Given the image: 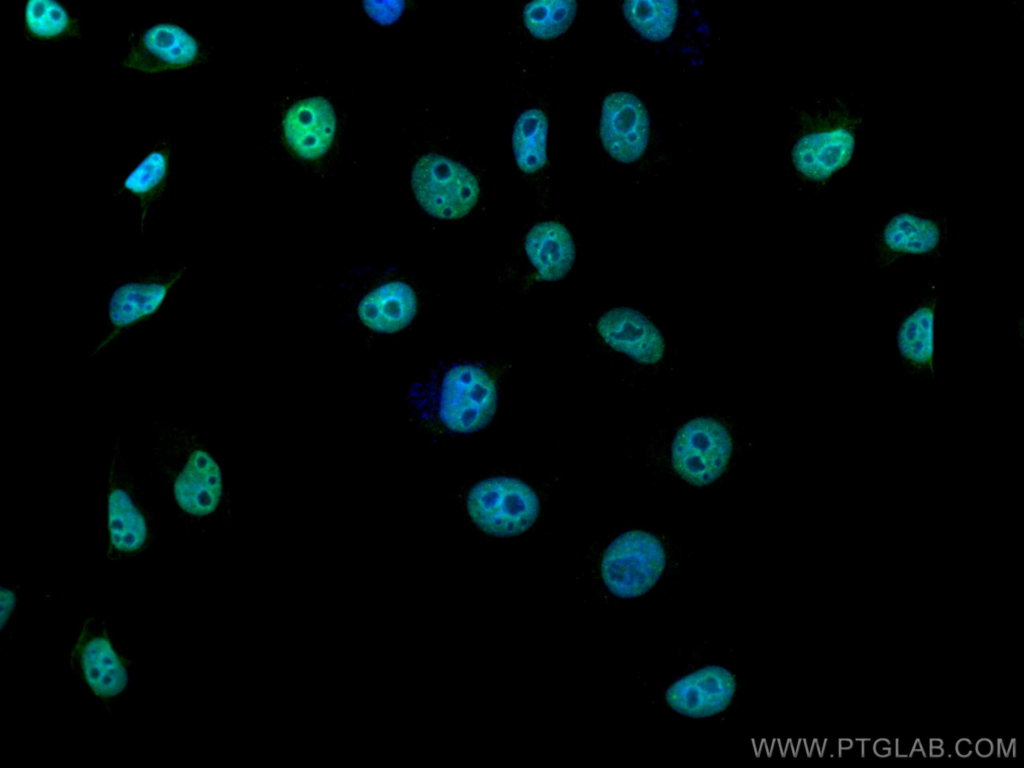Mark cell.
I'll use <instances>...</instances> for the list:
<instances>
[{"label": "cell", "mask_w": 1024, "mask_h": 768, "mask_svg": "<svg viewBox=\"0 0 1024 768\" xmlns=\"http://www.w3.org/2000/svg\"><path fill=\"white\" fill-rule=\"evenodd\" d=\"M188 265L128 274L117 281L108 296L107 331L90 354L95 359L131 330L154 319L166 305L169 294L185 280Z\"/></svg>", "instance_id": "obj_4"}, {"label": "cell", "mask_w": 1024, "mask_h": 768, "mask_svg": "<svg viewBox=\"0 0 1024 768\" xmlns=\"http://www.w3.org/2000/svg\"><path fill=\"white\" fill-rule=\"evenodd\" d=\"M417 297L402 281L385 283L371 290L358 305V316L368 328L393 333L408 326L417 312Z\"/></svg>", "instance_id": "obj_20"}, {"label": "cell", "mask_w": 1024, "mask_h": 768, "mask_svg": "<svg viewBox=\"0 0 1024 768\" xmlns=\"http://www.w3.org/2000/svg\"><path fill=\"white\" fill-rule=\"evenodd\" d=\"M525 251L541 280L556 281L571 269L575 245L569 231L555 221L535 225L525 239Z\"/></svg>", "instance_id": "obj_21"}, {"label": "cell", "mask_w": 1024, "mask_h": 768, "mask_svg": "<svg viewBox=\"0 0 1024 768\" xmlns=\"http://www.w3.org/2000/svg\"><path fill=\"white\" fill-rule=\"evenodd\" d=\"M737 679L720 665H706L671 683L664 703L689 718H707L724 712L737 693Z\"/></svg>", "instance_id": "obj_13"}, {"label": "cell", "mask_w": 1024, "mask_h": 768, "mask_svg": "<svg viewBox=\"0 0 1024 768\" xmlns=\"http://www.w3.org/2000/svg\"><path fill=\"white\" fill-rule=\"evenodd\" d=\"M17 590L16 587H1V629L8 625L12 615L15 612V606L17 602Z\"/></svg>", "instance_id": "obj_26"}, {"label": "cell", "mask_w": 1024, "mask_h": 768, "mask_svg": "<svg viewBox=\"0 0 1024 768\" xmlns=\"http://www.w3.org/2000/svg\"><path fill=\"white\" fill-rule=\"evenodd\" d=\"M548 123L539 109L525 110L517 119L513 131V150L518 167L534 173L547 161L546 140Z\"/></svg>", "instance_id": "obj_22"}, {"label": "cell", "mask_w": 1024, "mask_h": 768, "mask_svg": "<svg viewBox=\"0 0 1024 768\" xmlns=\"http://www.w3.org/2000/svg\"><path fill=\"white\" fill-rule=\"evenodd\" d=\"M367 14L381 25H389L395 22L403 13L405 3L403 1H365L363 3Z\"/></svg>", "instance_id": "obj_25"}, {"label": "cell", "mask_w": 1024, "mask_h": 768, "mask_svg": "<svg viewBox=\"0 0 1024 768\" xmlns=\"http://www.w3.org/2000/svg\"><path fill=\"white\" fill-rule=\"evenodd\" d=\"M71 664L103 703L119 696L127 687L125 660L106 631L97 629L88 619L73 644Z\"/></svg>", "instance_id": "obj_12"}, {"label": "cell", "mask_w": 1024, "mask_h": 768, "mask_svg": "<svg viewBox=\"0 0 1024 768\" xmlns=\"http://www.w3.org/2000/svg\"><path fill=\"white\" fill-rule=\"evenodd\" d=\"M937 287L918 295L902 314L897 329V346L904 377L916 381L933 379L934 316Z\"/></svg>", "instance_id": "obj_14"}, {"label": "cell", "mask_w": 1024, "mask_h": 768, "mask_svg": "<svg viewBox=\"0 0 1024 768\" xmlns=\"http://www.w3.org/2000/svg\"><path fill=\"white\" fill-rule=\"evenodd\" d=\"M623 12L642 36L652 41L666 39L678 17V4L673 0H633L623 3Z\"/></svg>", "instance_id": "obj_23"}, {"label": "cell", "mask_w": 1024, "mask_h": 768, "mask_svg": "<svg viewBox=\"0 0 1024 768\" xmlns=\"http://www.w3.org/2000/svg\"><path fill=\"white\" fill-rule=\"evenodd\" d=\"M955 754L961 758L970 757L973 751V741L969 738H960L953 744Z\"/></svg>", "instance_id": "obj_28"}, {"label": "cell", "mask_w": 1024, "mask_h": 768, "mask_svg": "<svg viewBox=\"0 0 1024 768\" xmlns=\"http://www.w3.org/2000/svg\"><path fill=\"white\" fill-rule=\"evenodd\" d=\"M496 407L495 382L480 366L455 364L442 375L436 410L450 431L471 433L482 429L493 418Z\"/></svg>", "instance_id": "obj_7"}, {"label": "cell", "mask_w": 1024, "mask_h": 768, "mask_svg": "<svg viewBox=\"0 0 1024 768\" xmlns=\"http://www.w3.org/2000/svg\"><path fill=\"white\" fill-rule=\"evenodd\" d=\"M597 331L612 349L642 364H654L664 355V340L656 326L642 313L628 307L605 312Z\"/></svg>", "instance_id": "obj_18"}, {"label": "cell", "mask_w": 1024, "mask_h": 768, "mask_svg": "<svg viewBox=\"0 0 1024 768\" xmlns=\"http://www.w3.org/2000/svg\"><path fill=\"white\" fill-rule=\"evenodd\" d=\"M577 12L573 0H539L526 4L524 23L529 32L539 39H551L564 33Z\"/></svg>", "instance_id": "obj_24"}, {"label": "cell", "mask_w": 1024, "mask_h": 768, "mask_svg": "<svg viewBox=\"0 0 1024 768\" xmlns=\"http://www.w3.org/2000/svg\"><path fill=\"white\" fill-rule=\"evenodd\" d=\"M171 139L160 137L145 155L128 167L113 193L115 201L128 199L137 203L141 234L147 225L148 213L161 200L172 176Z\"/></svg>", "instance_id": "obj_16"}, {"label": "cell", "mask_w": 1024, "mask_h": 768, "mask_svg": "<svg viewBox=\"0 0 1024 768\" xmlns=\"http://www.w3.org/2000/svg\"><path fill=\"white\" fill-rule=\"evenodd\" d=\"M947 241L946 220L929 210L906 207L892 214L872 237V259L887 268L919 256L937 265Z\"/></svg>", "instance_id": "obj_9"}, {"label": "cell", "mask_w": 1024, "mask_h": 768, "mask_svg": "<svg viewBox=\"0 0 1024 768\" xmlns=\"http://www.w3.org/2000/svg\"><path fill=\"white\" fill-rule=\"evenodd\" d=\"M727 428L711 417H697L682 425L671 445L674 471L694 486H705L726 470L732 454Z\"/></svg>", "instance_id": "obj_11"}, {"label": "cell", "mask_w": 1024, "mask_h": 768, "mask_svg": "<svg viewBox=\"0 0 1024 768\" xmlns=\"http://www.w3.org/2000/svg\"><path fill=\"white\" fill-rule=\"evenodd\" d=\"M155 468L172 492L179 517L186 528L214 515L224 504L221 468L209 447L197 434L167 420L154 423Z\"/></svg>", "instance_id": "obj_1"}, {"label": "cell", "mask_w": 1024, "mask_h": 768, "mask_svg": "<svg viewBox=\"0 0 1024 768\" xmlns=\"http://www.w3.org/2000/svg\"><path fill=\"white\" fill-rule=\"evenodd\" d=\"M288 147L304 160L323 157L331 148L337 119L331 103L319 96L304 98L292 105L283 120Z\"/></svg>", "instance_id": "obj_17"}, {"label": "cell", "mask_w": 1024, "mask_h": 768, "mask_svg": "<svg viewBox=\"0 0 1024 768\" xmlns=\"http://www.w3.org/2000/svg\"><path fill=\"white\" fill-rule=\"evenodd\" d=\"M649 127L647 110L633 94L616 92L605 98L600 137L606 151L616 160L630 163L639 159L648 144Z\"/></svg>", "instance_id": "obj_15"}, {"label": "cell", "mask_w": 1024, "mask_h": 768, "mask_svg": "<svg viewBox=\"0 0 1024 768\" xmlns=\"http://www.w3.org/2000/svg\"><path fill=\"white\" fill-rule=\"evenodd\" d=\"M412 188L422 208L441 219L462 218L479 198L475 176L462 164L439 154H426L417 160Z\"/></svg>", "instance_id": "obj_10"}, {"label": "cell", "mask_w": 1024, "mask_h": 768, "mask_svg": "<svg viewBox=\"0 0 1024 768\" xmlns=\"http://www.w3.org/2000/svg\"><path fill=\"white\" fill-rule=\"evenodd\" d=\"M667 563L663 543L643 530L616 537L601 560V576L616 597L632 599L649 592L660 580Z\"/></svg>", "instance_id": "obj_6"}, {"label": "cell", "mask_w": 1024, "mask_h": 768, "mask_svg": "<svg viewBox=\"0 0 1024 768\" xmlns=\"http://www.w3.org/2000/svg\"><path fill=\"white\" fill-rule=\"evenodd\" d=\"M974 753L982 758H988L995 753V743L988 738H979L973 742Z\"/></svg>", "instance_id": "obj_27"}, {"label": "cell", "mask_w": 1024, "mask_h": 768, "mask_svg": "<svg viewBox=\"0 0 1024 768\" xmlns=\"http://www.w3.org/2000/svg\"><path fill=\"white\" fill-rule=\"evenodd\" d=\"M862 123V114L847 102L836 98L826 103L809 118V129L793 146L797 171L814 183H826L851 161Z\"/></svg>", "instance_id": "obj_3"}, {"label": "cell", "mask_w": 1024, "mask_h": 768, "mask_svg": "<svg viewBox=\"0 0 1024 768\" xmlns=\"http://www.w3.org/2000/svg\"><path fill=\"white\" fill-rule=\"evenodd\" d=\"M467 510L486 533L507 537L526 531L536 520L539 499L526 483L511 477H493L472 487Z\"/></svg>", "instance_id": "obj_8"}, {"label": "cell", "mask_w": 1024, "mask_h": 768, "mask_svg": "<svg viewBox=\"0 0 1024 768\" xmlns=\"http://www.w3.org/2000/svg\"><path fill=\"white\" fill-rule=\"evenodd\" d=\"M127 40L119 67L144 77L191 69L209 55L196 35L171 19L132 27Z\"/></svg>", "instance_id": "obj_5"}, {"label": "cell", "mask_w": 1024, "mask_h": 768, "mask_svg": "<svg viewBox=\"0 0 1024 768\" xmlns=\"http://www.w3.org/2000/svg\"><path fill=\"white\" fill-rule=\"evenodd\" d=\"M103 521L108 536L104 557L111 562L141 555L155 539L152 511L125 464L119 436L111 453Z\"/></svg>", "instance_id": "obj_2"}, {"label": "cell", "mask_w": 1024, "mask_h": 768, "mask_svg": "<svg viewBox=\"0 0 1024 768\" xmlns=\"http://www.w3.org/2000/svg\"><path fill=\"white\" fill-rule=\"evenodd\" d=\"M20 30L29 45H54L82 39V20L57 0H29L19 11Z\"/></svg>", "instance_id": "obj_19"}]
</instances>
